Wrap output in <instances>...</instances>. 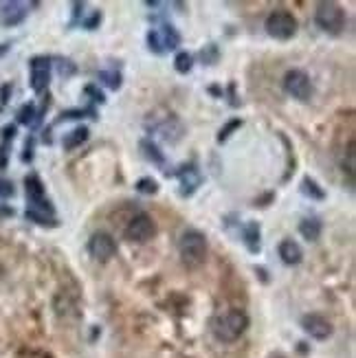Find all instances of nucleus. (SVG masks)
I'll return each mask as SVG.
<instances>
[{"label": "nucleus", "mask_w": 356, "mask_h": 358, "mask_svg": "<svg viewBox=\"0 0 356 358\" xmlns=\"http://www.w3.org/2000/svg\"><path fill=\"white\" fill-rule=\"evenodd\" d=\"M246 328H249V315L240 308L225 310V313L215 315L211 321V332L222 343H234L246 332Z\"/></svg>", "instance_id": "f257e3e1"}, {"label": "nucleus", "mask_w": 356, "mask_h": 358, "mask_svg": "<svg viewBox=\"0 0 356 358\" xmlns=\"http://www.w3.org/2000/svg\"><path fill=\"white\" fill-rule=\"evenodd\" d=\"M178 255H180L183 264L187 268L203 266L205 259H207V238H205V233H200L198 229L183 231V236L178 240Z\"/></svg>", "instance_id": "f03ea898"}, {"label": "nucleus", "mask_w": 356, "mask_h": 358, "mask_svg": "<svg viewBox=\"0 0 356 358\" xmlns=\"http://www.w3.org/2000/svg\"><path fill=\"white\" fill-rule=\"evenodd\" d=\"M266 34L275 40H290L297 34V18L288 9H275L264 22Z\"/></svg>", "instance_id": "7ed1b4c3"}, {"label": "nucleus", "mask_w": 356, "mask_h": 358, "mask_svg": "<svg viewBox=\"0 0 356 358\" xmlns=\"http://www.w3.org/2000/svg\"><path fill=\"white\" fill-rule=\"evenodd\" d=\"M315 22L326 34H339L346 24V13L336 3H319L315 11Z\"/></svg>", "instance_id": "20e7f679"}, {"label": "nucleus", "mask_w": 356, "mask_h": 358, "mask_svg": "<svg viewBox=\"0 0 356 358\" xmlns=\"http://www.w3.org/2000/svg\"><path fill=\"white\" fill-rule=\"evenodd\" d=\"M157 236V222L150 213H134L126 227V238L136 244H145Z\"/></svg>", "instance_id": "39448f33"}, {"label": "nucleus", "mask_w": 356, "mask_h": 358, "mask_svg": "<svg viewBox=\"0 0 356 358\" xmlns=\"http://www.w3.org/2000/svg\"><path fill=\"white\" fill-rule=\"evenodd\" d=\"M24 187H27V200H29V209L27 211H36V213L51 215L53 217L55 209H53V205L49 202V198L44 196L42 180L36 174H31V176H27Z\"/></svg>", "instance_id": "423d86ee"}, {"label": "nucleus", "mask_w": 356, "mask_h": 358, "mask_svg": "<svg viewBox=\"0 0 356 358\" xmlns=\"http://www.w3.org/2000/svg\"><path fill=\"white\" fill-rule=\"evenodd\" d=\"M284 90L288 92L292 99L308 101V99L313 97V82H311V77H308L304 71L292 69L284 77Z\"/></svg>", "instance_id": "0eeeda50"}, {"label": "nucleus", "mask_w": 356, "mask_h": 358, "mask_svg": "<svg viewBox=\"0 0 356 358\" xmlns=\"http://www.w3.org/2000/svg\"><path fill=\"white\" fill-rule=\"evenodd\" d=\"M88 253L90 257H95L97 262H108L117 255V240L111 236V233H95L90 240H88Z\"/></svg>", "instance_id": "6e6552de"}, {"label": "nucleus", "mask_w": 356, "mask_h": 358, "mask_svg": "<svg viewBox=\"0 0 356 358\" xmlns=\"http://www.w3.org/2000/svg\"><path fill=\"white\" fill-rule=\"evenodd\" d=\"M29 69H31V88L36 92H44L51 82V57L38 55L31 59Z\"/></svg>", "instance_id": "1a4fd4ad"}, {"label": "nucleus", "mask_w": 356, "mask_h": 358, "mask_svg": "<svg viewBox=\"0 0 356 358\" xmlns=\"http://www.w3.org/2000/svg\"><path fill=\"white\" fill-rule=\"evenodd\" d=\"M301 328L306 334H311L317 341H326L332 334V323L321 315H306L301 319Z\"/></svg>", "instance_id": "9d476101"}, {"label": "nucleus", "mask_w": 356, "mask_h": 358, "mask_svg": "<svg viewBox=\"0 0 356 358\" xmlns=\"http://www.w3.org/2000/svg\"><path fill=\"white\" fill-rule=\"evenodd\" d=\"M176 176H178V180H180V194L183 196H192V194H196V189L200 187V182H203V176H200V172H198V167L194 165V163H190V165H183L178 172H176Z\"/></svg>", "instance_id": "9b49d317"}, {"label": "nucleus", "mask_w": 356, "mask_h": 358, "mask_svg": "<svg viewBox=\"0 0 356 358\" xmlns=\"http://www.w3.org/2000/svg\"><path fill=\"white\" fill-rule=\"evenodd\" d=\"M277 253H280L282 262L288 264V266H297V264H301V259H304V251H301V246L295 240L280 242V246H277Z\"/></svg>", "instance_id": "f8f14e48"}, {"label": "nucleus", "mask_w": 356, "mask_h": 358, "mask_svg": "<svg viewBox=\"0 0 356 358\" xmlns=\"http://www.w3.org/2000/svg\"><path fill=\"white\" fill-rule=\"evenodd\" d=\"M27 13H29L27 3H7L0 15H3V24L5 27H15V24H20L27 18Z\"/></svg>", "instance_id": "ddd939ff"}, {"label": "nucleus", "mask_w": 356, "mask_h": 358, "mask_svg": "<svg viewBox=\"0 0 356 358\" xmlns=\"http://www.w3.org/2000/svg\"><path fill=\"white\" fill-rule=\"evenodd\" d=\"M259 238H262V231H259L257 222L251 220V222H246L242 227V242H244V246L249 248L251 253H259V248H262Z\"/></svg>", "instance_id": "4468645a"}, {"label": "nucleus", "mask_w": 356, "mask_h": 358, "mask_svg": "<svg viewBox=\"0 0 356 358\" xmlns=\"http://www.w3.org/2000/svg\"><path fill=\"white\" fill-rule=\"evenodd\" d=\"M157 34L163 44V51H174L180 46V34L172 24H163L161 29H157Z\"/></svg>", "instance_id": "2eb2a0df"}, {"label": "nucleus", "mask_w": 356, "mask_h": 358, "mask_svg": "<svg viewBox=\"0 0 356 358\" xmlns=\"http://www.w3.org/2000/svg\"><path fill=\"white\" fill-rule=\"evenodd\" d=\"M299 233L301 238L308 240V242H317L321 238V222L317 217H304L299 222Z\"/></svg>", "instance_id": "dca6fc26"}, {"label": "nucleus", "mask_w": 356, "mask_h": 358, "mask_svg": "<svg viewBox=\"0 0 356 358\" xmlns=\"http://www.w3.org/2000/svg\"><path fill=\"white\" fill-rule=\"evenodd\" d=\"M88 128L86 126H80V128H75V130H71L69 134H64V141H62V145H64V150H77L82 143H86L88 141Z\"/></svg>", "instance_id": "f3484780"}, {"label": "nucleus", "mask_w": 356, "mask_h": 358, "mask_svg": "<svg viewBox=\"0 0 356 358\" xmlns=\"http://www.w3.org/2000/svg\"><path fill=\"white\" fill-rule=\"evenodd\" d=\"M141 152H143V157L148 159V161H152L154 165H165V157H163V152L159 150V145L154 143V141H150V138H143L141 143Z\"/></svg>", "instance_id": "a211bd4d"}, {"label": "nucleus", "mask_w": 356, "mask_h": 358, "mask_svg": "<svg viewBox=\"0 0 356 358\" xmlns=\"http://www.w3.org/2000/svg\"><path fill=\"white\" fill-rule=\"evenodd\" d=\"M301 194L308 196V198H313V200H323V198H326V192H323L321 187L317 185V180L308 178V176L301 180Z\"/></svg>", "instance_id": "6ab92c4d"}, {"label": "nucleus", "mask_w": 356, "mask_h": 358, "mask_svg": "<svg viewBox=\"0 0 356 358\" xmlns=\"http://www.w3.org/2000/svg\"><path fill=\"white\" fill-rule=\"evenodd\" d=\"M174 69L180 73V75H187L192 69H194V57L190 53H178L174 57Z\"/></svg>", "instance_id": "aec40b11"}, {"label": "nucleus", "mask_w": 356, "mask_h": 358, "mask_svg": "<svg viewBox=\"0 0 356 358\" xmlns=\"http://www.w3.org/2000/svg\"><path fill=\"white\" fill-rule=\"evenodd\" d=\"M134 187H136V192H138V194H145V196L159 194V182L154 180V178H138Z\"/></svg>", "instance_id": "412c9836"}, {"label": "nucleus", "mask_w": 356, "mask_h": 358, "mask_svg": "<svg viewBox=\"0 0 356 358\" xmlns=\"http://www.w3.org/2000/svg\"><path fill=\"white\" fill-rule=\"evenodd\" d=\"M97 77H99V82H104L108 88H113V90L121 88V75L117 71H101Z\"/></svg>", "instance_id": "4be33fe9"}, {"label": "nucleus", "mask_w": 356, "mask_h": 358, "mask_svg": "<svg viewBox=\"0 0 356 358\" xmlns=\"http://www.w3.org/2000/svg\"><path fill=\"white\" fill-rule=\"evenodd\" d=\"M242 126H244V121H242V119H231V121L227 123V126L218 132V143H225L227 138H229L231 134H234L236 130H240Z\"/></svg>", "instance_id": "5701e85b"}, {"label": "nucleus", "mask_w": 356, "mask_h": 358, "mask_svg": "<svg viewBox=\"0 0 356 358\" xmlns=\"http://www.w3.org/2000/svg\"><path fill=\"white\" fill-rule=\"evenodd\" d=\"M36 108L34 103H24L20 110H18V121L24 123V126H31V123H36Z\"/></svg>", "instance_id": "b1692460"}, {"label": "nucleus", "mask_w": 356, "mask_h": 358, "mask_svg": "<svg viewBox=\"0 0 356 358\" xmlns=\"http://www.w3.org/2000/svg\"><path fill=\"white\" fill-rule=\"evenodd\" d=\"M27 220H31V222H36V224H42V227H55L57 222H55V217H51V215H42V213H36V211H27Z\"/></svg>", "instance_id": "393cba45"}, {"label": "nucleus", "mask_w": 356, "mask_h": 358, "mask_svg": "<svg viewBox=\"0 0 356 358\" xmlns=\"http://www.w3.org/2000/svg\"><path fill=\"white\" fill-rule=\"evenodd\" d=\"M148 46H150V51L152 53H157V55H163V44L159 40V34H157V29H152L150 34H148Z\"/></svg>", "instance_id": "a878e982"}, {"label": "nucleus", "mask_w": 356, "mask_h": 358, "mask_svg": "<svg viewBox=\"0 0 356 358\" xmlns=\"http://www.w3.org/2000/svg\"><path fill=\"white\" fill-rule=\"evenodd\" d=\"M200 57H203L205 64H215V59H218V46H215V44L205 46L203 53H200Z\"/></svg>", "instance_id": "bb28decb"}, {"label": "nucleus", "mask_w": 356, "mask_h": 358, "mask_svg": "<svg viewBox=\"0 0 356 358\" xmlns=\"http://www.w3.org/2000/svg\"><path fill=\"white\" fill-rule=\"evenodd\" d=\"M84 115H90L92 119H97L92 108H88V110H66V113H62V119H82Z\"/></svg>", "instance_id": "cd10ccee"}, {"label": "nucleus", "mask_w": 356, "mask_h": 358, "mask_svg": "<svg viewBox=\"0 0 356 358\" xmlns=\"http://www.w3.org/2000/svg\"><path fill=\"white\" fill-rule=\"evenodd\" d=\"M99 24H101V11H92L90 18L84 20V29H88V31H95Z\"/></svg>", "instance_id": "c85d7f7f"}, {"label": "nucleus", "mask_w": 356, "mask_h": 358, "mask_svg": "<svg viewBox=\"0 0 356 358\" xmlns=\"http://www.w3.org/2000/svg\"><path fill=\"white\" fill-rule=\"evenodd\" d=\"M86 95H90V97H92V101H99V103H104V101H106L104 92H101V90H97L95 86H86Z\"/></svg>", "instance_id": "c756f323"}, {"label": "nucleus", "mask_w": 356, "mask_h": 358, "mask_svg": "<svg viewBox=\"0 0 356 358\" xmlns=\"http://www.w3.org/2000/svg\"><path fill=\"white\" fill-rule=\"evenodd\" d=\"M0 194H3V196H11L13 194V185L7 182V180H0Z\"/></svg>", "instance_id": "7c9ffc66"}, {"label": "nucleus", "mask_w": 356, "mask_h": 358, "mask_svg": "<svg viewBox=\"0 0 356 358\" xmlns=\"http://www.w3.org/2000/svg\"><path fill=\"white\" fill-rule=\"evenodd\" d=\"M31 159H34V138L27 141V154H24V161H31Z\"/></svg>", "instance_id": "2f4dec72"}, {"label": "nucleus", "mask_w": 356, "mask_h": 358, "mask_svg": "<svg viewBox=\"0 0 356 358\" xmlns=\"http://www.w3.org/2000/svg\"><path fill=\"white\" fill-rule=\"evenodd\" d=\"M13 136H15V126L3 128V138H5V141H9V138H13Z\"/></svg>", "instance_id": "473e14b6"}, {"label": "nucleus", "mask_w": 356, "mask_h": 358, "mask_svg": "<svg viewBox=\"0 0 356 358\" xmlns=\"http://www.w3.org/2000/svg\"><path fill=\"white\" fill-rule=\"evenodd\" d=\"M9 51V44H0V55H5Z\"/></svg>", "instance_id": "72a5a7b5"}]
</instances>
